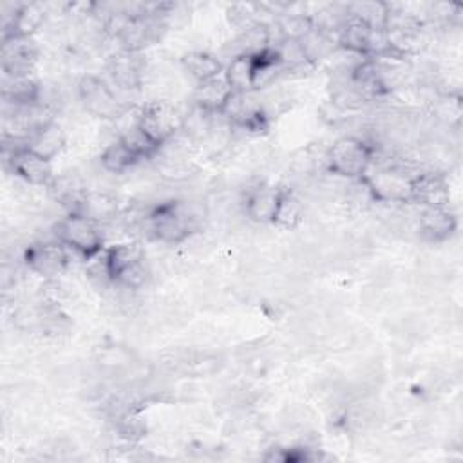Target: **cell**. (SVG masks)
<instances>
[{
    "mask_svg": "<svg viewBox=\"0 0 463 463\" xmlns=\"http://www.w3.org/2000/svg\"><path fill=\"white\" fill-rule=\"evenodd\" d=\"M373 154V146L362 137L342 136L326 150V170L342 179H358L371 166Z\"/></svg>",
    "mask_w": 463,
    "mask_h": 463,
    "instance_id": "6da1fadb",
    "label": "cell"
},
{
    "mask_svg": "<svg viewBox=\"0 0 463 463\" xmlns=\"http://www.w3.org/2000/svg\"><path fill=\"white\" fill-rule=\"evenodd\" d=\"M52 232L54 239H58L63 246L81 255L83 259H89L105 248L103 226L78 213H67L61 217L54 224Z\"/></svg>",
    "mask_w": 463,
    "mask_h": 463,
    "instance_id": "7a4b0ae2",
    "label": "cell"
},
{
    "mask_svg": "<svg viewBox=\"0 0 463 463\" xmlns=\"http://www.w3.org/2000/svg\"><path fill=\"white\" fill-rule=\"evenodd\" d=\"M78 98L89 114L105 121H116L128 110L118 99L112 85L96 74L80 78Z\"/></svg>",
    "mask_w": 463,
    "mask_h": 463,
    "instance_id": "3957f363",
    "label": "cell"
},
{
    "mask_svg": "<svg viewBox=\"0 0 463 463\" xmlns=\"http://www.w3.org/2000/svg\"><path fill=\"white\" fill-rule=\"evenodd\" d=\"M4 156L5 166L11 170V174H14L29 186L47 188L56 175L52 170V163L29 150L25 145L4 148Z\"/></svg>",
    "mask_w": 463,
    "mask_h": 463,
    "instance_id": "277c9868",
    "label": "cell"
},
{
    "mask_svg": "<svg viewBox=\"0 0 463 463\" xmlns=\"http://www.w3.org/2000/svg\"><path fill=\"white\" fill-rule=\"evenodd\" d=\"M24 264L34 275L52 280L63 275L69 266V248L63 246L58 239L54 241H36L25 246L22 253Z\"/></svg>",
    "mask_w": 463,
    "mask_h": 463,
    "instance_id": "5b68a950",
    "label": "cell"
},
{
    "mask_svg": "<svg viewBox=\"0 0 463 463\" xmlns=\"http://www.w3.org/2000/svg\"><path fill=\"white\" fill-rule=\"evenodd\" d=\"M137 127L161 146L181 130V114L168 101H148L137 112Z\"/></svg>",
    "mask_w": 463,
    "mask_h": 463,
    "instance_id": "8992f818",
    "label": "cell"
},
{
    "mask_svg": "<svg viewBox=\"0 0 463 463\" xmlns=\"http://www.w3.org/2000/svg\"><path fill=\"white\" fill-rule=\"evenodd\" d=\"M145 67L146 65L141 52H128L119 49L107 60V74L110 78L109 83L118 89V92H114L119 101L121 94H128L132 98V94L141 89Z\"/></svg>",
    "mask_w": 463,
    "mask_h": 463,
    "instance_id": "52a82bcc",
    "label": "cell"
},
{
    "mask_svg": "<svg viewBox=\"0 0 463 463\" xmlns=\"http://www.w3.org/2000/svg\"><path fill=\"white\" fill-rule=\"evenodd\" d=\"M38 45L31 36H7L0 45V69L4 76H31L36 60Z\"/></svg>",
    "mask_w": 463,
    "mask_h": 463,
    "instance_id": "ba28073f",
    "label": "cell"
},
{
    "mask_svg": "<svg viewBox=\"0 0 463 463\" xmlns=\"http://www.w3.org/2000/svg\"><path fill=\"white\" fill-rule=\"evenodd\" d=\"M450 201L449 179L443 172L418 170L411 179V204L425 206H447Z\"/></svg>",
    "mask_w": 463,
    "mask_h": 463,
    "instance_id": "9c48e42d",
    "label": "cell"
},
{
    "mask_svg": "<svg viewBox=\"0 0 463 463\" xmlns=\"http://www.w3.org/2000/svg\"><path fill=\"white\" fill-rule=\"evenodd\" d=\"M280 192L282 186H275L262 181L253 184L251 188H246V194L242 197L244 217L255 224H271Z\"/></svg>",
    "mask_w": 463,
    "mask_h": 463,
    "instance_id": "30bf717a",
    "label": "cell"
},
{
    "mask_svg": "<svg viewBox=\"0 0 463 463\" xmlns=\"http://www.w3.org/2000/svg\"><path fill=\"white\" fill-rule=\"evenodd\" d=\"M416 230L429 242H443L458 230V217L447 206H425L416 215Z\"/></svg>",
    "mask_w": 463,
    "mask_h": 463,
    "instance_id": "8fae6325",
    "label": "cell"
},
{
    "mask_svg": "<svg viewBox=\"0 0 463 463\" xmlns=\"http://www.w3.org/2000/svg\"><path fill=\"white\" fill-rule=\"evenodd\" d=\"M74 213L107 226L118 219L121 210L114 194L107 190H89Z\"/></svg>",
    "mask_w": 463,
    "mask_h": 463,
    "instance_id": "7c38bea8",
    "label": "cell"
},
{
    "mask_svg": "<svg viewBox=\"0 0 463 463\" xmlns=\"http://www.w3.org/2000/svg\"><path fill=\"white\" fill-rule=\"evenodd\" d=\"M232 92L233 90H232L230 83L226 81L224 72H221L206 81L195 83V89L192 94V105H197L208 112L219 114L222 110V107L226 105L228 98L232 96Z\"/></svg>",
    "mask_w": 463,
    "mask_h": 463,
    "instance_id": "4fadbf2b",
    "label": "cell"
},
{
    "mask_svg": "<svg viewBox=\"0 0 463 463\" xmlns=\"http://www.w3.org/2000/svg\"><path fill=\"white\" fill-rule=\"evenodd\" d=\"M65 132L63 128L56 123V121H51L40 128H36L27 139H25V146L33 152H36L38 156L52 161L65 146Z\"/></svg>",
    "mask_w": 463,
    "mask_h": 463,
    "instance_id": "5bb4252c",
    "label": "cell"
},
{
    "mask_svg": "<svg viewBox=\"0 0 463 463\" xmlns=\"http://www.w3.org/2000/svg\"><path fill=\"white\" fill-rule=\"evenodd\" d=\"M304 217H306V206L302 203V197L291 188H282L271 226L291 232L304 222Z\"/></svg>",
    "mask_w": 463,
    "mask_h": 463,
    "instance_id": "9a60e30c",
    "label": "cell"
},
{
    "mask_svg": "<svg viewBox=\"0 0 463 463\" xmlns=\"http://www.w3.org/2000/svg\"><path fill=\"white\" fill-rule=\"evenodd\" d=\"M49 5L42 2H24L11 29L2 34V38L7 36H31L40 31L47 20Z\"/></svg>",
    "mask_w": 463,
    "mask_h": 463,
    "instance_id": "2e32d148",
    "label": "cell"
},
{
    "mask_svg": "<svg viewBox=\"0 0 463 463\" xmlns=\"http://www.w3.org/2000/svg\"><path fill=\"white\" fill-rule=\"evenodd\" d=\"M40 81L31 76H4L2 80V103L27 107L38 103Z\"/></svg>",
    "mask_w": 463,
    "mask_h": 463,
    "instance_id": "e0dca14e",
    "label": "cell"
},
{
    "mask_svg": "<svg viewBox=\"0 0 463 463\" xmlns=\"http://www.w3.org/2000/svg\"><path fill=\"white\" fill-rule=\"evenodd\" d=\"M269 27L266 24H253L237 31L235 40L232 42V58L235 56H255L269 47Z\"/></svg>",
    "mask_w": 463,
    "mask_h": 463,
    "instance_id": "ac0fdd59",
    "label": "cell"
},
{
    "mask_svg": "<svg viewBox=\"0 0 463 463\" xmlns=\"http://www.w3.org/2000/svg\"><path fill=\"white\" fill-rule=\"evenodd\" d=\"M183 71L195 81H206L221 72H224V65L219 56L206 51H190L181 58Z\"/></svg>",
    "mask_w": 463,
    "mask_h": 463,
    "instance_id": "d6986e66",
    "label": "cell"
},
{
    "mask_svg": "<svg viewBox=\"0 0 463 463\" xmlns=\"http://www.w3.org/2000/svg\"><path fill=\"white\" fill-rule=\"evenodd\" d=\"M304 54L307 58V61L315 67L317 63H320L322 60H327L336 49H338V42H336V34L322 31L318 27L313 25V29L302 38L298 40Z\"/></svg>",
    "mask_w": 463,
    "mask_h": 463,
    "instance_id": "ffe728a7",
    "label": "cell"
},
{
    "mask_svg": "<svg viewBox=\"0 0 463 463\" xmlns=\"http://www.w3.org/2000/svg\"><path fill=\"white\" fill-rule=\"evenodd\" d=\"M99 163H101V168L107 172V174H114V175H119V174H125L128 172L130 168H134L139 159L127 148V145L116 136L101 152L99 156Z\"/></svg>",
    "mask_w": 463,
    "mask_h": 463,
    "instance_id": "44dd1931",
    "label": "cell"
},
{
    "mask_svg": "<svg viewBox=\"0 0 463 463\" xmlns=\"http://www.w3.org/2000/svg\"><path fill=\"white\" fill-rule=\"evenodd\" d=\"M345 11L349 16L360 20L371 29H385V22L389 16L387 2L376 0H358L345 4Z\"/></svg>",
    "mask_w": 463,
    "mask_h": 463,
    "instance_id": "7402d4cb",
    "label": "cell"
},
{
    "mask_svg": "<svg viewBox=\"0 0 463 463\" xmlns=\"http://www.w3.org/2000/svg\"><path fill=\"white\" fill-rule=\"evenodd\" d=\"M107 253V262H109V269L116 280V277L127 269L128 266H132L134 262L145 259V251L143 246L136 241H128V242H118L112 246L105 248Z\"/></svg>",
    "mask_w": 463,
    "mask_h": 463,
    "instance_id": "603a6c76",
    "label": "cell"
},
{
    "mask_svg": "<svg viewBox=\"0 0 463 463\" xmlns=\"http://www.w3.org/2000/svg\"><path fill=\"white\" fill-rule=\"evenodd\" d=\"M215 114L208 112L197 105H192L186 114L181 116V132L190 139V141H201L204 143L212 125H213Z\"/></svg>",
    "mask_w": 463,
    "mask_h": 463,
    "instance_id": "cb8c5ba5",
    "label": "cell"
},
{
    "mask_svg": "<svg viewBox=\"0 0 463 463\" xmlns=\"http://www.w3.org/2000/svg\"><path fill=\"white\" fill-rule=\"evenodd\" d=\"M224 76L233 92L253 90V56H235L224 65Z\"/></svg>",
    "mask_w": 463,
    "mask_h": 463,
    "instance_id": "d4e9b609",
    "label": "cell"
},
{
    "mask_svg": "<svg viewBox=\"0 0 463 463\" xmlns=\"http://www.w3.org/2000/svg\"><path fill=\"white\" fill-rule=\"evenodd\" d=\"M114 429L121 439L128 443H137L146 436L148 425L141 411L136 407H130L114 418Z\"/></svg>",
    "mask_w": 463,
    "mask_h": 463,
    "instance_id": "484cf974",
    "label": "cell"
},
{
    "mask_svg": "<svg viewBox=\"0 0 463 463\" xmlns=\"http://www.w3.org/2000/svg\"><path fill=\"white\" fill-rule=\"evenodd\" d=\"M118 137L127 145V148H128L139 161H143V159H154L156 154H157V150H159V146L137 127V119H136V123L128 125Z\"/></svg>",
    "mask_w": 463,
    "mask_h": 463,
    "instance_id": "4316f807",
    "label": "cell"
},
{
    "mask_svg": "<svg viewBox=\"0 0 463 463\" xmlns=\"http://www.w3.org/2000/svg\"><path fill=\"white\" fill-rule=\"evenodd\" d=\"M85 275L90 280V284L96 286L98 289H109L114 284V277L109 269L105 248L96 255L85 259Z\"/></svg>",
    "mask_w": 463,
    "mask_h": 463,
    "instance_id": "83f0119b",
    "label": "cell"
},
{
    "mask_svg": "<svg viewBox=\"0 0 463 463\" xmlns=\"http://www.w3.org/2000/svg\"><path fill=\"white\" fill-rule=\"evenodd\" d=\"M148 277H150V269H148L145 259H141V260L134 262L132 266H128L127 269H123V271L116 277V282L121 284V286H127V288H130V289L139 291V289H143V286L146 284Z\"/></svg>",
    "mask_w": 463,
    "mask_h": 463,
    "instance_id": "f1b7e54d",
    "label": "cell"
}]
</instances>
